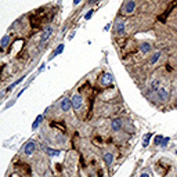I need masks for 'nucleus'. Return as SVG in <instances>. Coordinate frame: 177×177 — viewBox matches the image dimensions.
Instances as JSON below:
<instances>
[{
  "label": "nucleus",
  "instance_id": "f257e3e1",
  "mask_svg": "<svg viewBox=\"0 0 177 177\" xmlns=\"http://www.w3.org/2000/svg\"><path fill=\"white\" fill-rule=\"evenodd\" d=\"M134 10H136V1L134 0H127L126 4L123 6V13L126 15H130V14L134 13Z\"/></svg>",
  "mask_w": 177,
  "mask_h": 177
},
{
  "label": "nucleus",
  "instance_id": "f03ea898",
  "mask_svg": "<svg viewBox=\"0 0 177 177\" xmlns=\"http://www.w3.org/2000/svg\"><path fill=\"white\" fill-rule=\"evenodd\" d=\"M71 101H72V107L75 108V109H79V108L82 107V104H83V98H82L80 94H75L71 98Z\"/></svg>",
  "mask_w": 177,
  "mask_h": 177
},
{
  "label": "nucleus",
  "instance_id": "7ed1b4c3",
  "mask_svg": "<svg viewBox=\"0 0 177 177\" xmlns=\"http://www.w3.org/2000/svg\"><path fill=\"white\" fill-rule=\"evenodd\" d=\"M156 96H158V98L161 101H166L168 97H169V93H168V90H166L165 87H159V89L156 90Z\"/></svg>",
  "mask_w": 177,
  "mask_h": 177
},
{
  "label": "nucleus",
  "instance_id": "20e7f679",
  "mask_svg": "<svg viewBox=\"0 0 177 177\" xmlns=\"http://www.w3.org/2000/svg\"><path fill=\"white\" fill-rule=\"evenodd\" d=\"M71 108H72V101H71V98H68V97L62 98V101H61V111H64V112H68Z\"/></svg>",
  "mask_w": 177,
  "mask_h": 177
},
{
  "label": "nucleus",
  "instance_id": "39448f33",
  "mask_svg": "<svg viewBox=\"0 0 177 177\" xmlns=\"http://www.w3.org/2000/svg\"><path fill=\"white\" fill-rule=\"evenodd\" d=\"M35 148H36V143H35V141H28L25 148H24V152L26 155H32L33 151H35Z\"/></svg>",
  "mask_w": 177,
  "mask_h": 177
},
{
  "label": "nucleus",
  "instance_id": "423d86ee",
  "mask_svg": "<svg viewBox=\"0 0 177 177\" xmlns=\"http://www.w3.org/2000/svg\"><path fill=\"white\" fill-rule=\"evenodd\" d=\"M100 82H101V85H111L114 82V76L109 72H105V73H102V77H101Z\"/></svg>",
  "mask_w": 177,
  "mask_h": 177
},
{
  "label": "nucleus",
  "instance_id": "0eeeda50",
  "mask_svg": "<svg viewBox=\"0 0 177 177\" xmlns=\"http://www.w3.org/2000/svg\"><path fill=\"white\" fill-rule=\"evenodd\" d=\"M54 32V29H53V26H47L46 29H44V32L42 33V38H40V42L43 43V42H46L47 39L51 36V33Z\"/></svg>",
  "mask_w": 177,
  "mask_h": 177
},
{
  "label": "nucleus",
  "instance_id": "6e6552de",
  "mask_svg": "<svg viewBox=\"0 0 177 177\" xmlns=\"http://www.w3.org/2000/svg\"><path fill=\"white\" fill-rule=\"evenodd\" d=\"M123 32H125V21L122 20V21H118V22L115 24V33L122 35Z\"/></svg>",
  "mask_w": 177,
  "mask_h": 177
},
{
  "label": "nucleus",
  "instance_id": "1a4fd4ad",
  "mask_svg": "<svg viewBox=\"0 0 177 177\" xmlns=\"http://www.w3.org/2000/svg\"><path fill=\"white\" fill-rule=\"evenodd\" d=\"M111 129L114 131H119L122 129V122H120V119H114L112 122H111Z\"/></svg>",
  "mask_w": 177,
  "mask_h": 177
},
{
  "label": "nucleus",
  "instance_id": "9d476101",
  "mask_svg": "<svg viewBox=\"0 0 177 177\" xmlns=\"http://www.w3.org/2000/svg\"><path fill=\"white\" fill-rule=\"evenodd\" d=\"M149 50H151V44H149V43H145V42H144V43L140 44V51L143 54L149 53Z\"/></svg>",
  "mask_w": 177,
  "mask_h": 177
},
{
  "label": "nucleus",
  "instance_id": "9b49d317",
  "mask_svg": "<svg viewBox=\"0 0 177 177\" xmlns=\"http://www.w3.org/2000/svg\"><path fill=\"white\" fill-rule=\"evenodd\" d=\"M8 42H10V36H8V35H4V36L1 38V40H0V48H1V50L6 48V47L8 46Z\"/></svg>",
  "mask_w": 177,
  "mask_h": 177
},
{
  "label": "nucleus",
  "instance_id": "f8f14e48",
  "mask_svg": "<svg viewBox=\"0 0 177 177\" xmlns=\"http://www.w3.org/2000/svg\"><path fill=\"white\" fill-rule=\"evenodd\" d=\"M62 51H64V44H58V46H57V48L53 51V54L50 55V60H51V58H54L55 55H60Z\"/></svg>",
  "mask_w": 177,
  "mask_h": 177
},
{
  "label": "nucleus",
  "instance_id": "ddd939ff",
  "mask_svg": "<svg viewBox=\"0 0 177 177\" xmlns=\"http://www.w3.org/2000/svg\"><path fill=\"white\" fill-rule=\"evenodd\" d=\"M43 149H44V151H46L50 156H57V155H60V151H58V149H51V148L44 147V145H43Z\"/></svg>",
  "mask_w": 177,
  "mask_h": 177
},
{
  "label": "nucleus",
  "instance_id": "4468645a",
  "mask_svg": "<svg viewBox=\"0 0 177 177\" xmlns=\"http://www.w3.org/2000/svg\"><path fill=\"white\" fill-rule=\"evenodd\" d=\"M42 120H43V115H39L36 119H35V122L32 123V130H36L39 127V125L42 123Z\"/></svg>",
  "mask_w": 177,
  "mask_h": 177
},
{
  "label": "nucleus",
  "instance_id": "2eb2a0df",
  "mask_svg": "<svg viewBox=\"0 0 177 177\" xmlns=\"http://www.w3.org/2000/svg\"><path fill=\"white\" fill-rule=\"evenodd\" d=\"M25 77H26V75H24L22 77H20V79H18V80H15L14 83H11V85H10V86H8V87H7V90H6V92H11V90H13V89H14V87H15L17 85H20V83L22 82V80H24V79H25Z\"/></svg>",
  "mask_w": 177,
  "mask_h": 177
},
{
  "label": "nucleus",
  "instance_id": "dca6fc26",
  "mask_svg": "<svg viewBox=\"0 0 177 177\" xmlns=\"http://www.w3.org/2000/svg\"><path fill=\"white\" fill-rule=\"evenodd\" d=\"M104 161H105V163H107L108 166H111V163L114 161V155L111 154V152H107V154L104 155Z\"/></svg>",
  "mask_w": 177,
  "mask_h": 177
},
{
  "label": "nucleus",
  "instance_id": "f3484780",
  "mask_svg": "<svg viewBox=\"0 0 177 177\" xmlns=\"http://www.w3.org/2000/svg\"><path fill=\"white\" fill-rule=\"evenodd\" d=\"M161 58V51H156V53H154V55L151 57V60H149V64H152L154 65L155 62H158V60Z\"/></svg>",
  "mask_w": 177,
  "mask_h": 177
},
{
  "label": "nucleus",
  "instance_id": "a211bd4d",
  "mask_svg": "<svg viewBox=\"0 0 177 177\" xmlns=\"http://www.w3.org/2000/svg\"><path fill=\"white\" fill-rule=\"evenodd\" d=\"M151 137H152V133H147L145 137L143 139V147H148V144H149V140H151Z\"/></svg>",
  "mask_w": 177,
  "mask_h": 177
},
{
  "label": "nucleus",
  "instance_id": "6ab92c4d",
  "mask_svg": "<svg viewBox=\"0 0 177 177\" xmlns=\"http://www.w3.org/2000/svg\"><path fill=\"white\" fill-rule=\"evenodd\" d=\"M158 89H159V80H158V79H155V80H152V82H151V90H155V92H156Z\"/></svg>",
  "mask_w": 177,
  "mask_h": 177
},
{
  "label": "nucleus",
  "instance_id": "aec40b11",
  "mask_svg": "<svg viewBox=\"0 0 177 177\" xmlns=\"http://www.w3.org/2000/svg\"><path fill=\"white\" fill-rule=\"evenodd\" d=\"M165 139L163 136H155V139H154V144L155 145H161L162 144V140Z\"/></svg>",
  "mask_w": 177,
  "mask_h": 177
},
{
  "label": "nucleus",
  "instance_id": "412c9836",
  "mask_svg": "<svg viewBox=\"0 0 177 177\" xmlns=\"http://www.w3.org/2000/svg\"><path fill=\"white\" fill-rule=\"evenodd\" d=\"M170 141V137H165V139L162 140V144H161V147H163V148H165V147L168 145V143H169Z\"/></svg>",
  "mask_w": 177,
  "mask_h": 177
},
{
  "label": "nucleus",
  "instance_id": "4be33fe9",
  "mask_svg": "<svg viewBox=\"0 0 177 177\" xmlns=\"http://www.w3.org/2000/svg\"><path fill=\"white\" fill-rule=\"evenodd\" d=\"M92 17H93V10H89V13L85 14V20H90Z\"/></svg>",
  "mask_w": 177,
  "mask_h": 177
},
{
  "label": "nucleus",
  "instance_id": "5701e85b",
  "mask_svg": "<svg viewBox=\"0 0 177 177\" xmlns=\"http://www.w3.org/2000/svg\"><path fill=\"white\" fill-rule=\"evenodd\" d=\"M44 68H46V64H42V65H40V68H39V72H42Z\"/></svg>",
  "mask_w": 177,
  "mask_h": 177
},
{
  "label": "nucleus",
  "instance_id": "b1692460",
  "mask_svg": "<svg viewBox=\"0 0 177 177\" xmlns=\"http://www.w3.org/2000/svg\"><path fill=\"white\" fill-rule=\"evenodd\" d=\"M80 1H82V0H73V6H77Z\"/></svg>",
  "mask_w": 177,
  "mask_h": 177
},
{
  "label": "nucleus",
  "instance_id": "393cba45",
  "mask_svg": "<svg viewBox=\"0 0 177 177\" xmlns=\"http://www.w3.org/2000/svg\"><path fill=\"white\" fill-rule=\"evenodd\" d=\"M140 177H149V176H148L147 173H143V174H141V176H140Z\"/></svg>",
  "mask_w": 177,
  "mask_h": 177
},
{
  "label": "nucleus",
  "instance_id": "a878e982",
  "mask_svg": "<svg viewBox=\"0 0 177 177\" xmlns=\"http://www.w3.org/2000/svg\"><path fill=\"white\" fill-rule=\"evenodd\" d=\"M176 155H177V151H176Z\"/></svg>",
  "mask_w": 177,
  "mask_h": 177
},
{
  "label": "nucleus",
  "instance_id": "bb28decb",
  "mask_svg": "<svg viewBox=\"0 0 177 177\" xmlns=\"http://www.w3.org/2000/svg\"><path fill=\"white\" fill-rule=\"evenodd\" d=\"M48 177H50V176H48Z\"/></svg>",
  "mask_w": 177,
  "mask_h": 177
}]
</instances>
